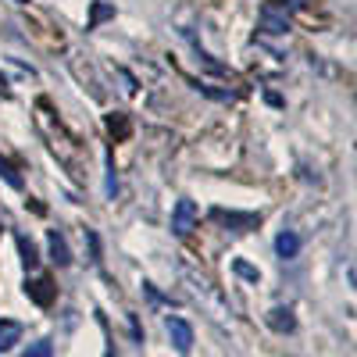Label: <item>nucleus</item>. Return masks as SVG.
Returning <instances> with one entry per match:
<instances>
[{
  "instance_id": "obj_18",
  "label": "nucleus",
  "mask_w": 357,
  "mask_h": 357,
  "mask_svg": "<svg viewBox=\"0 0 357 357\" xmlns=\"http://www.w3.org/2000/svg\"><path fill=\"white\" fill-rule=\"evenodd\" d=\"M15 4H29V0H15Z\"/></svg>"
},
{
  "instance_id": "obj_5",
  "label": "nucleus",
  "mask_w": 357,
  "mask_h": 357,
  "mask_svg": "<svg viewBox=\"0 0 357 357\" xmlns=\"http://www.w3.org/2000/svg\"><path fill=\"white\" fill-rule=\"evenodd\" d=\"M47 247H50V261H54L57 268L72 264V254H68V243H65L61 232H47Z\"/></svg>"
},
{
  "instance_id": "obj_12",
  "label": "nucleus",
  "mask_w": 357,
  "mask_h": 357,
  "mask_svg": "<svg viewBox=\"0 0 357 357\" xmlns=\"http://www.w3.org/2000/svg\"><path fill=\"white\" fill-rule=\"evenodd\" d=\"M22 357H54V347H50V340H36Z\"/></svg>"
},
{
  "instance_id": "obj_1",
  "label": "nucleus",
  "mask_w": 357,
  "mask_h": 357,
  "mask_svg": "<svg viewBox=\"0 0 357 357\" xmlns=\"http://www.w3.org/2000/svg\"><path fill=\"white\" fill-rule=\"evenodd\" d=\"M165 333H168V340H172V347L178 350V354H190L193 350V325L186 321V318H165Z\"/></svg>"
},
{
  "instance_id": "obj_13",
  "label": "nucleus",
  "mask_w": 357,
  "mask_h": 357,
  "mask_svg": "<svg viewBox=\"0 0 357 357\" xmlns=\"http://www.w3.org/2000/svg\"><path fill=\"white\" fill-rule=\"evenodd\" d=\"M232 272H236V275H243L247 282H257V279H261V272H257V268H250L247 261H232Z\"/></svg>"
},
{
  "instance_id": "obj_15",
  "label": "nucleus",
  "mask_w": 357,
  "mask_h": 357,
  "mask_svg": "<svg viewBox=\"0 0 357 357\" xmlns=\"http://www.w3.org/2000/svg\"><path fill=\"white\" fill-rule=\"evenodd\" d=\"M0 175H4V178H8V183H11V186H15V190H18V186H22V178H18V175H15V168H11V165H8V161H0Z\"/></svg>"
},
{
  "instance_id": "obj_17",
  "label": "nucleus",
  "mask_w": 357,
  "mask_h": 357,
  "mask_svg": "<svg viewBox=\"0 0 357 357\" xmlns=\"http://www.w3.org/2000/svg\"><path fill=\"white\" fill-rule=\"evenodd\" d=\"M0 89H4V75H0Z\"/></svg>"
},
{
  "instance_id": "obj_8",
  "label": "nucleus",
  "mask_w": 357,
  "mask_h": 357,
  "mask_svg": "<svg viewBox=\"0 0 357 357\" xmlns=\"http://www.w3.org/2000/svg\"><path fill=\"white\" fill-rule=\"evenodd\" d=\"M18 340H22V325L15 318H0V354L11 350Z\"/></svg>"
},
{
  "instance_id": "obj_16",
  "label": "nucleus",
  "mask_w": 357,
  "mask_h": 357,
  "mask_svg": "<svg viewBox=\"0 0 357 357\" xmlns=\"http://www.w3.org/2000/svg\"><path fill=\"white\" fill-rule=\"evenodd\" d=\"M114 190H118V183H114V165L107 161V190H104V193H107V197H114Z\"/></svg>"
},
{
  "instance_id": "obj_6",
  "label": "nucleus",
  "mask_w": 357,
  "mask_h": 357,
  "mask_svg": "<svg viewBox=\"0 0 357 357\" xmlns=\"http://www.w3.org/2000/svg\"><path fill=\"white\" fill-rule=\"evenodd\" d=\"M268 329H275V333H293L296 329V318H293V311L289 307H272L268 311Z\"/></svg>"
},
{
  "instance_id": "obj_14",
  "label": "nucleus",
  "mask_w": 357,
  "mask_h": 357,
  "mask_svg": "<svg viewBox=\"0 0 357 357\" xmlns=\"http://www.w3.org/2000/svg\"><path fill=\"white\" fill-rule=\"evenodd\" d=\"M104 18H114V8H111V4H100V0H97V4H93V18H89V29H93L97 22H104Z\"/></svg>"
},
{
  "instance_id": "obj_11",
  "label": "nucleus",
  "mask_w": 357,
  "mask_h": 357,
  "mask_svg": "<svg viewBox=\"0 0 357 357\" xmlns=\"http://www.w3.org/2000/svg\"><path fill=\"white\" fill-rule=\"evenodd\" d=\"M107 129H111L118 139H126V136H129V118H126V114H111V118H107Z\"/></svg>"
},
{
  "instance_id": "obj_9",
  "label": "nucleus",
  "mask_w": 357,
  "mask_h": 357,
  "mask_svg": "<svg viewBox=\"0 0 357 357\" xmlns=\"http://www.w3.org/2000/svg\"><path fill=\"white\" fill-rule=\"evenodd\" d=\"M261 25H264V33H286V29H289V22H286V15H279L275 8H264L261 11Z\"/></svg>"
},
{
  "instance_id": "obj_10",
  "label": "nucleus",
  "mask_w": 357,
  "mask_h": 357,
  "mask_svg": "<svg viewBox=\"0 0 357 357\" xmlns=\"http://www.w3.org/2000/svg\"><path fill=\"white\" fill-rule=\"evenodd\" d=\"M18 250H22L25 268H36V264H40V254H36V247H33V240H29V236H18Z\"/></svg>"
},
{
  "instance_id": "obj_3",
  "label": "nucleus",
  "mask_w": 357,
  "mask_h": 357,
  "mask_svg": "<svg viewBox=\"0 0 357 357\" xmlns=\"http://www.w3.org/2000/svg\"><path fill=\"white\" fill-rule=\"evenodd\" d=\"M25 293H29V301H33V304L50 307L54 296H57V286H54V279L40 275V279H29V282H25Z\"/></svg>"
},
{
  "instance_id": "obj_7",
  "label": "nucleus",
  "mask_w": 357,
  "mask_h": 357,
  "mask_svg": "<svg viewBox=\"0 0 357 357\" xmlns=\"http://www.w3.org/2000/svg\"><path fill=\"white\" fill-rule=\"evenodd\" d=\"M275 254H279L282 261L296 257V254H301V236H296V232H279V236H275Z\"/></svg>"
},
{
  "instance_id": "obj_4",
  "label": "nucleus",
  "mask_w": 357,
  "mask_h": 357,
  "mask_svg": "<svg viewBox=\"0 0 357 357\" xmlns=\"http://www.w3.org/2000/svg\"><path fill=\"white\" fill-rule=\"evenodd\" d=\"M211 218L215 222H222V225H229V229H236V232H243V229H254L257 225V215H240V211H225V207H215L211 211Z\"/></svg>"
},
{
  "instance_id": "obj_2",
  "label": "nucleus",
  "mask_w": 357,
  "mask_h": 357,
  "mask_svg": "<svg viewBox=\"0 0 357 357\" xmlns=\"http://www.w3.org/2000/svg\"><path fill=\"white\" fill-rule=\"evenodd\" d=\"M193 225H197V204L183 197V200L175 204V211H172V232L175 236H190Z\"/></svg>"
}]
</instances>
